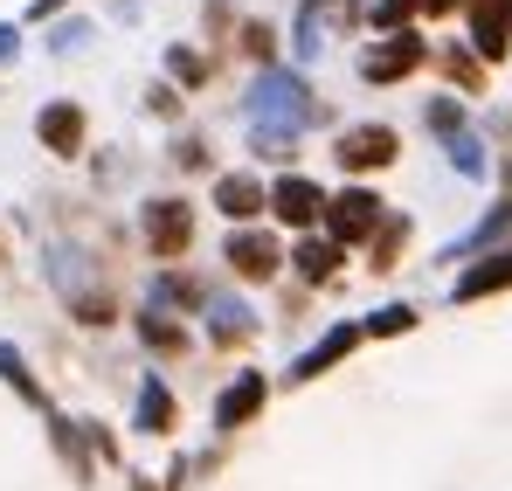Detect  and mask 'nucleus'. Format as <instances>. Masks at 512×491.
I'll list each match as a JSON object with an SVG mask.
<instances>
[{"label": "nucleus", "mask_w": 512, "mask_h": 491, "mask_svg": "<svg viewBox=\"0 0 512 491\" xmlns=\"http://www.w3.org/2000/svg\"><path fill=\"white\" fill-rule=\"evenodd\" d=\"M243 111H250L256 132H284V139H298L312 118H319V97H312V83L298 77V70H263L250 83V97H243Z\"/></svg>", "instance_id": "f257e3e1"}, {"label": "nucleus", "mask_w": 512, "mask_h": 491, "mask_svg": "<svg viewBox=\"0 0 512 491\" xmlns=\"http://www.w3.org/2000/svg\"><path fill=\"white\" fill-rule=\"evenodd\" d=\"M429 132L443 139V153H450V166H457V173H471V180L485 173V146H478V132L464 125V111H457L450 97H436V104H429Z\"/></svg>", "instance_id": "f03ea898"}, {"label": "nucleus", "mask_w": 512, "mask_h": 491, "mask_svg": "<svg viewBox=\"0 0 512 491\" xmlns=\"http://www.w3.org/2000/svg\"><path fill=\"white\" fill-rule=\"evenodd\" d=\"M326 222H333V243H360V236H381L388 208H381L367 187H346V194L326 201Z\"/></svg>", "instance_id": "7ed1b4c3"}, {"label": "nucleus", "mask_w": 512, "mask_h": 491, "mask_svg": "<svg viewBox=\"0 0 512 491\" xmlns=\"http://www.w3.org/2000/svg\"><path fill=\"white\" fill-rule=\"evenodd\" d=\"M395 153H402L395 125H346L340 132V166L346 173H381Z\"/></svg>", "instance_id": "20e7f679"}, {"label": "nucleus", "mask_w": 512, "mask_h": 491, "mask_svg": "<svg viewBox=\"0 0 512 491\" xmlns=\"http://www.w3.org/2000/svg\"><path fill=\"white\" fill-rule=\"evenodd\" d=\"M423 56H429L423 35H416V28H395L381 49L360 56V77H367V83H395V77H409V70H423Z\"/></svg>", "instance_id": "39448f33"}, {"label": "nucleus", "mask_w": 512, "mask_h": 491, "mask_svg": "<svg viewBox=\"0 0 512 491\" xmlns=\"http://www.w3.org/2000/svg\"><path fill=\"white\" fill-rule=\"evenodd\" d=\"M471 49L499 63L512 49V0H471Z\"/></svg>", "instance_id": "423d86ee"}, {"label": "nucleus", "mask_w": 512, "mask_h": 491, "mask_svg": "<svg viewBox=\"0 0 512 491\" xmlns=\"http://www.w3.org/2000/svg\"><path fill=\"white\" fill-rule=\"evenodd\" d=\"M146 243H153V256H180L194 243V222L180 201H146Z\"/></svg>", "instance_id": "0eeeda50"}, {"label": "nucleus", "mask_w": 512, "mask_h": 491, "mask_svg": "<svg viewBox=\"0 0 512 491\" xmlns=\"http://www.w3.org/2000/svg\"><path fill=\"white\" fill-rule=\"evenodd\" d=\"M229 263L250 277V284H263L277 263H284V249H277V236H256V229H236L229 236Z\"/></svg>", "instance_id": "6e6552de"}, {"label": "nucleus", "mask_w": 512, "mask_h": 491, "mask_svg": "<svg viewBox=\"0 0 512 491\" xmlns=\"http://www.w3.org/2000/svg\"><path fill=\"white\" fill-rule=\"evenodd\" d=\"M360 332H367V326H333L319 346H312V353H298V360H291V381H319L333 360H346V353L360 346Z\"/></svg>", "instance_id": "1a4fd4ad"}, {"label": "nucleus", "mask_w": 512, "mask_h": 491, "mask_svg": "<svg viewBox=\"0 0 512 491\" xmlns=\"http://www.w3.org/2000/svg\"><path fill=\"white\" fill-rule=\"evenodd\" d=\"M270 208H277L284 222H312V215L326 208V194H319L305 173H291V180H277V187H270Z\"/></svg>", "instance_id": "9d476101"}, {"label": "nucleus", "mask_w": 512, "mask_h": 491, "mask_svg": "<svg viewBox=\"0 0 512 491\" xmlns=\"http://www.w3.org/2000/svg\"><path fill=\"white\" fill-rule=\"evenodd\" d=\"M506 284H512V249H492L478 270L457 277V298H492V291H506Z\"/></svg>", "instance_id": "9b49d317"}, {"label": "nucleus", "mask_w": 512, "mask_h": 491, "mask_svg": "<svg viewBox=\"0 0 512 491\" xmlns=\"http://www.w3.org/2000/svg\"><path fill=\"white\" fill-rule=\"evenodd\" d=\"M42 146L49 153H77L84 146V111L77 104H49L42 111Z\"/></svg>", "instance_id": "f8f14e48"}, {"label": "nucleus", "mask_w": 512, "mask_h": 491, "mask_svg": "<svg viewBox=\"0 0 512 491\" xmlns=\"http://www.w3.org/2000/svg\"><path fill=\"white\" fill-rule=\"evenodd\" d=\"M215 208H222L229 222H250L256 208H263V187H256L250 173H229V180H215Z\"/></svg>", "instance_id": "ddd939ff"}, {"label": "nucleus", "mask_w": 512, "mask_h": 491, "mask_svg": "<svg viewBox=\"0 0 512 491\" xmlns=\"http://www.w3.org/2000/svg\"><path fill=\"white\" fill-rule=\"evenodd\" d=\"M499 236H512V201H506V208H492V215H485V222H478V229H471L464 243H450V249H443V263H457L464 249H492Z\"/></svg>", "instance_id": "4468645a"}, {"label": "nucleus", "mask_w": 512, "mask_h": 491, "mask_svg": "<svg viewBox=\"0 0 512 491\" xmlns=\"http://www.w3.org/2000/svg\"><path fill=\"white\" fill-rule=\"evenodd\" d=\"M263 409V381H256V374H243V381H236V388H229V395H222V429H236V422H250V415Z\"/></svg>", "instance_id": "2eb2a0df"}, {"label": "nucleus", "mask_w": 512, "mask_h": 491, "mask_svg": "<svg viewBox=\"0 0 512 491\" xmlns=\"http://www.w3.org/2000/svg\"><path fill=\"white\" fill-rule=\"evenodd\" d=\"M167 422H173V402H167V388H160V381H146V395H139V429H153V436H160Z\"/></svg>", "instance_id": "dca6fc26"}, {"label": "nucleus", "mask_w": 512, "mask_h": 491, "mask_svg": "<svg viewBox=\"0 0 512 491\" xmlns=\"http://www.w3.org/2000/svg\"><path fill=\"white\" fill-rule=\"evenodd\" d=\"M139 332H146V346H153V353H180V326H173L167 312H146Z\"/></svg>", "instance_id": "f3484780"}, {"label": "nucleus", "mask_w": 512, "mask_h": 491, "mask_svg": "<svg viewBox=\"0 0 512 491\" xmlns=\"http://www.w3.org/2000/svg\"><path fill=\"white\" fill-rule=\"evenodd\" d=\"M333 263H340V243H305L298 249V270L319 284V277H333Z\"/></svg>", "instance_id": "a211bd4d"}, {"label": "nucleus", "mask_w": 512, "mask_h": 491, "mask_svg": "<svg viewBox=\"0 0 512 491\" xmlns=\"http://www.w3.org/2000/svg\"><path fill=\"white\" fill-rule=\"evenodd\" d=\"M409 326H416V312H409V305H381V312L367 319V332H409Z\"/></svg>", "instance_id": "6ab92c4d"}, {"label": "nucleus", "mask_w": 512, "mask_h": 491, "mask_svg": "<svg viewBox=\"0 0 512 491\" xmlns=\"http://www.w3.org/2000/svg\"><path fill=\"white\" fill-rule=\"evenodd\" d=\"M167 70H173L180 83H201V77H208V63H201L194 49H173V56H167Z\"/></svg>", "instance_id": "aec40b11"}, {"label": "nucleus", "mask_w": 512, "mask_h": 491, "mask_svg": "<svg viewBox=\"0 0 512 491\" xmlns=\"http://www.w3.org/2000/svg\"><path fill=\"white\" fill-rule=\"evenodd\" d=\"M409 7H416V0H381V7H374V28H388V35L409 28Z\"/></svg>", "instance_id": "412c9836"}, {"label": "nucleus", "mask_w": 512, "mask_h": 491, "mask_svg": "<svg viewBox=\"0 0 512 491\" xmlns=\"http://www.w3.org/2000/svg\"><path fill=\"white\" fill-rule=\"evenodd\" d=\"M215 332H222V339L250 332V312H243V305H215Z\"/></svg>", "instance_id": "4be33fe9"}, {"label": "nucleus", "mask_w": 512, "mask_h": 491, "mask_svg": "<svg viewBox=\"0 0 512 491\" xmlns=\"http://www.w3.org/2000/svg\"><path fill=\"white\" fill-rule=\"evenodd\" d=\"M450 77L464 83V90H478V77H485V70H478V56H457V49H450Z\"/></svg>", "instance_id": "5701e85b"}, {"label": "nucleus", "mask_w": 512, "mask_h": 491, "mask_svg": "<svg viewBox=\"0 0 512 491\" xmlns=\"http://www.w3.org/2000/svg\"><path fill=\"white\" fill-rule=\"evenodd\" d=\"M243 49H250V56H270V28H263V21L243 28Z\"/></svg>", "instance_id": "b1692460"}, {"label": "nucleus", "mask_w": 512, "mask_h": 491, "mask_svg": "<svg viewBox=\"0 0 512 491\" xmlns=\"http://www.w3.org/2000/svg\"><path fill=\"white\" fill-rule=\"evenodd\" d=\"M7 49H14V28H0V56H7Z\"/></svg>", "instance_id": "393cba45"}, {"label": "nucleus", "mask_w": 512, "mask_h": 491, "mask_svg": "<svg viewBox=\"0 0 512 491\" xmlns=\"http://www.w3.org/2000/svg\"><path fill=\"white\" fill-rule=\"evenodd\" d=\"M423 7H429V14H443V7H457V0H423Z\"/></svg>", "instance_id": "a878e982"}]
</instances>
